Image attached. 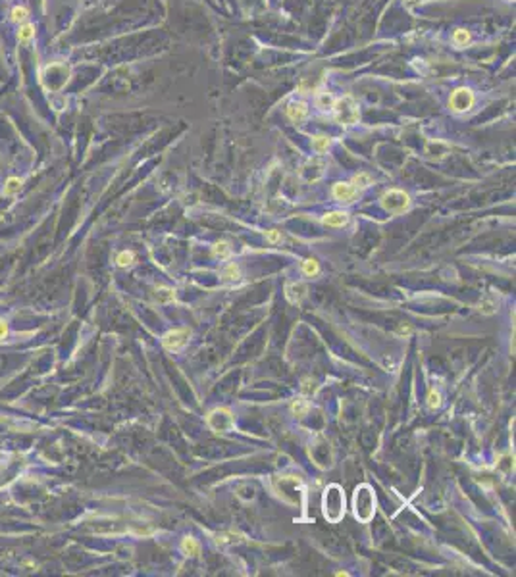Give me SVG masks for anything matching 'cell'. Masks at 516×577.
I'll use <instances>...</instances> for the list:
<instances>
[{
  "mask_svg": "<svg viewBox=\"0 0 516 577\" xmlns=\"http://www.w3.org/2000/svg\"><path fill=\"white\" fill-rule=\"evenodd\" d=\"M353 185L355 187H360V189H366V187H370L372 185V177L368 174H357L355 177H353Z\"/></svg>",
  "mask_w": 516,
  "mask_h": 577,
  "instance_id": "484cf974",
  "label": "cell"
},
{
  "mask_svg": "<svg viewBox=\"0 0 516 577\" xmlns=\"http://www.w3.org/2000/svg\"><path fill=\"white\" fill-rule=\"evenodd\" d=\"M22 189V179L19 177H10L4 185V195H16Z\"/></svg>",
  "mask_w": 516,
  "mask_h": 577,
  "instance_id": "cb8c5ba5",
  "label": "cell"
},
{
  "mask_svg": "<svg viewBox=\"0 0 516 577\" xmlns=\"http://www.w3.org/2000/svg\"><path fill=\"white\" fill-rule=\"evenodd\" d=\"M480 310H482L484 314H493V312L497 310V301H493V294H487L484 301H482Z\"/></svg>",
  "mask_w": 516,
  "mask_h": 577,
  "instance_id": "d4e9b609",
  "label": "cell"
},
{
  "mask_svg": "<svg viewBox=\"0 0 516 577\" xmlns=\"http://www.w3.org/2000/svg\"><path fill=\"white\" fill-rule=\"evenodd\" d=\"M222 277L225 281H239L241 279V269L237 264H228L222 271Z\"/></svg>",
  "mask_w": 516,
  "mask_h": 577,
  "instance_id": "2e32d148",
  "label": "cell"
},
{
  "mask_svg": "<svg viewBox=\"0 0 516 577\" xmlns=\"http://www.w3.org/2000/svg\"><path fill=\"white\" fill-rule=\"evenodd\" d=\"M332 195L337 202H343V204H350L355 202V198L358 197V189L353 185V183H335L334 189H332Z\"/></svg>",
  "mask_w": 516,
  "mask_h": 577,
  "instance_id": "9c48e42d",
  "label": "cell"
},
{
  "mask_svg": "<svg viewBox=\"0 0 516 577\" xmlns=\"http://www.w3.org/2000/svg\"><path fill=\"white\" fill-rule=\"evenodd\" d=\"M212 252H214L216 258H220V260H225V258H230L231 254V248L228 243H216L214 248H212Z\"/></svg>",
  "mask_w": 516,
  "mask_h": 577,
  "instance_id": "603a6c76",
  "label": "cell"
},
{
  "mask_svg": "<svg viewBox=\"0 0 516 577\" xmlns=\"http://www.w3.org/2000/svg\"><path fill=\"white\" fill-rule=\"evenodd\" d=\"M302 393H304V395H310V393H316L318 391V385H316V381H312V379H304L302 381Z\"/></svg>",
  "mask_w": 516,
  "mask_h": 577,
  "instance_id": "f1b7e54d",
  "label": "cell"
},
{
  "mask_svg": "<svg viewBox=\"0 0 516 577\" xmlns=\"http://www.w3.org/2000/svg\"><path fill=\"white\" fill-rule=\"evenodd\" d=\"M322 512L329 523H337L345 516V493L339 485H329L322 497Z\"/></svg>",
  "mask_w": 516,
  "mask_h": 577,
  "instance_id": "6da1fadb",
  "label": "cell"
},
{
  "mask_svg": "<svg viewBox=\"0 0 516 577\" xmlns=\"http://www.w3.org/2000/svg\"><path fill=\"white\" fill-rule=\"evenodd\" d=\"M156 301L162 302V304H168V302L175 301V291L170 289V287H162L156 291Z\"/></svg>",
  "mask_w": 516,
  "mask_h": 577,
  "instance_id": "ffe728a7",
  "label": "cell"
},
{
  "mask_svg": "<svg viewBox=\"0 0 516 577\" xmlns=\"http://www.w3.org/2000/svg\"><path fill=\"white\" fill-rule=\"evenodd\" d=\"M133 262H135V254L131 252V250H123V252H119L118 258H116V264H118L119 268H129Z\"/></svg>",
  "mask_w": 516,
  "mask_h": 577,
  "instance_id": "44dd1931",
  "label": "cell"
},
{
  "mask_svg": "<svg viewBox=\"0 0 516 577\" xmlns=\"http://www.w3.org/2000/svg\"><path fill=\"white\" fill-rule=\"evenodd\" d=\"M334 102H335V98L329 95V93H322V95L316 96V106L320 110H332V108H334Z\"/></svg>",
  "mask_w": 516,
  "mask_h": 577,
  "instance_id": "d6986e66",
  "label": "cell"
},
{
  "mask_svg": "<svg viewBox=\"0 0 516 577\" xmlns=\"http://www.w3.org/2000/svg\"><path fill=\"white\" fill-rule=\"evenodd\" d=\"M27 17H29V12H27V8H24V6H16V8L12 10V14H10V19L16 22V24H25Z\"/></svg>",
  "mask_w": 516,
  "mask_h": 577,
  "instance_id": "7402d4cb",
  "label": "cell"
},
{
  "mask_svg": "<svg viewBox=\"0 0 516 577\" xmlns=\"http://www.w3.org/2000/svg\"><path fill=\"white\" fill-rule=\"evenodd\" d=\"M474 102H476L474 93H472L468 87H459V89H455L451 98H449V108L453 112H457V114H461V112L470 110V108L474 106Z\"/></svg>",
  "mask_w": 516,
  "mask_h": 577,
  "instance_id": "52a82bcc",
  "label": "cell"
},
{
  "mask_svg": "<svg viewBox=\"0 0 516 577\" xmlns=\"http://www.w3.org/2000/svg\"><path fill=\"white\" fill-rule=\"evenodd\" d=\"M68 75H70V70L66 66H62V63H48L40 77H43V83L47 85V89L60 91L68 83Z\"/></svg>",
  "mask_w": 516,
  "mask_h": 577,
  "instance_id": "8992f818",
  "label": "cell"
},
{
  "mask_svg": "<svg viewBox=\"0 0 516 577\" xmlns=\"http://www.w3.org/2000/svg\"><path fill=\"white\" fill-rule=\"evenodd\" d=\"M189 337H191V333H189V329H185V327L172 329V331H168L166 335L162 337V345H164V348L170 350V352H177V350H181V348L187 345Z\"/></svg>",
  "mask_w": 516,
  "mask_h": 577,
  "instance_id": "ba28073f",
  "label": "cell"
},
{
  "mask_svg": "<svg viewBox=\"0 0 516 577\" xmlns=\"http://www.w3.org/2000/svg\"><path fill=\"white\" fill-rule=\"evenodd\" d=\"M329 146H332V137H327V135H316V137H312V151L316 152V154L327 152Z\"/></svg>",
  "mask_w": 516,
  "mask_h": 577,
  "instance_id": "4fadbf2b",
  "label": "cell"
},
{
  "mask_svg": "<svg viewBox=\"0 0 516 577\" xmlns=\"http://www.w3.org/2000/svg\"><path fill=\"white\" fill-rule=\"evenodd\" d=\"M302 273L306 277H316L320 273V264H318L314 258H308V260L302 262Z\"/></svg>",
  "mask_w": 516,
  "mask_h": 577,
  "instance_id": "ac0fdd59",
  "label": "cell"
},
{
  "mask_svg": "<svg viewBox=\"0 0 516 577\" xmlns=\"http://www.w3.org/2000/svg\"><path fill=\"white\" fill-rule=\"evenodd\" d=\"M381 206H383L385 212L399 216V213H403L405 210H408L410 197L401 189H389L387 193H383V197H381Z\"/></svg>",
  "mask_w": 516,
  "mask_h": 577,
  "instance_id": "277c9868",
  "label": "cell"
},
{
  "mask_svg": "<svg viewBox=\"0 0 516 577\" xmlns=\"http://www.w3.org/2000/svg\"><path fill=\"white\" fill-rule=\"evenodd\" d=\"M439 406H441V395H439V391L431 389L428 395V408L429 410H437Z\"/></svg>",
  "mask_w": 516,
  "mask_h": 577,
  "instance_id": "83f0119b",
  "label": "cell"
},
{
  "mask_svg": "<svg viewBox=\"0 0 516 577\" xmlns=\"http://www.w3.org/2000/svg\"><path fill=\"white\" fill-rule=\"evenodd\" d=\"M35 33H37V29H35V25L33 24H22L19 25V31H17V39H19V42H29V40L35 37Z\"/></svg>",
  "mask_w": 516,
  "mask_h": 577,
  "instance_id": "9a60e30c",
  "label": "cell"
},
{
  "mask_svg": "<svg viewBox=\"0 0 516 577\" xmlns=\"http://www.w3.org/2000/svg\"><path fill=\"white\" fill-rule=\"evenodd\" d=\"M6 335H8V324L4 319H0V340L6 339Z\"/></svg>",
  "mask_w": 516,
  "mask_h": 577,
  "instance_id": "1f68e13d",
  "label": "cell"
},
{
  "mask_svg": "<svg viewBox=\"0 0 516 577\" xmlns=\"http://www.w3.org/2000/svg\"><path fill=\"white\" fill-rule=\"evenodd\" d=\"M332 110H334V114H335V119H337L341 125H355L358 119H360L358 104L355 102L353 96H343L339 100H335Z\"/></svg>",
  "mask_w": 516,
  "mask_h": 577,
  "instance_id": "3957f363",
  "label": "cell"
},
{
  "mask_svg": "<svg viewBox=\"0 0 516 577\" xmlns=\"http://www.w3.org/2000/svg\"><path fill=\"white\" fill-rule=\"evenodd\" d=\"M353 508H355V518L360 523H368L376 514V495L370 485H360L355 490L353 497Z\"/></svg>",
  "mask_w": 516,
  "mask_h": 577,
  "instance_id": "7a4b0ae2",
  "label": "cell"
},
{
  "mask_svg": "<svg viewBox=\"0 0 516 577\" xmlns=\"http://www.w3.org/2000/svg\"><path fill=\"white\" fill-rule=\"evenodd\" d=\"M308 116V104L299 100V102H291L287 106V118L295 121V123H301L302 119H306Z\"/></svg>",
  "mask_w": 516,
  "mask_h": 577,
  "instance_id": "30bf717a",
  "label": "cell"
},
{
  "mask_svg": "<svg viewBox=\"0 0 516 577\" xmlns=\"http://www.w3.org/2000/svg\"><path fill=\"white\" fill-rule=\"evenodd\" d=\"M243 535H237V533H228V535H218V543H235V541H241Z\"/></svg>",
  "mask_w": 516,
  "mask_h": 577,
  "instance_id": "f546056e",
  "label": "cell"
},
{
  "mask_svg": "<svg viewBox=\"0 0 516 577\" xmlns=\"http://www.w3.org/2000/svg\"><path fill=\"white\" fill-rule=\"evenodd\" d=\"M207 423L214 433H230L235 429V416L228 408H214L208 414Z\"/></svg>",
  "mask_w": 516,
  "mask_h": 577,
  "instance_id": "5b68a950",
  "label": "cell"
},
{
  "mask_svg": "<svg viewBox=\"0 0 516 577\" xmlns=\"http://www.w3.org/2000/svg\"><path fill=\"white\" fill-rule=\"evenodd\" d=\"M279 239H281V235H279V231H276V229H272L266 233V241H268V243H278Z\"/></svg>",
  "mask_w": 516,
  "mask_h": 577,
  "instance_id": "4dcf8cb0",
  "label": "cell"
},
{
  "mask_svg": "<svg viewBox=\"0 0 516 577\" xmlns=\"http://www.w3.org/2000/svg\"><path fill=\"white\" fill-rule=\"evenodd\" d=\"M322 223L327 227H343L349 223V213L345 212H329L322 218Z\"/></svg>",
  "mask_w": 516,
  "mask_h": 577,
  "instance_id": "7c38bea8",
  "label": "cell"
},
{
  "mask_svg": "<svg viewBox=\"0 0 516 577\" xmlns=\"http://www.w3.org/2000/svg\"><path fill=\"white\" fill-rule=\"evenodd\" d=\"M181 548H183V552L189 554V556H199V552H200V545H199V541H197L195 537H185V539H183Z\"/></svg>",
  "mask_w": 516,
  "mask_h": 577,
  "instance_id": "5bb4252c",
  "label": "cell"
},
{
  "mask_svg": "<svg viewBox=\"0 0 516 577\" xmlns=\"http://www.w3.org/2000/svg\"><path fill=\"white\" fill-rule=\"evenodd\" d=\"M453 40H455V45H459V47H466L470 40V33L466 31V29H457V31L453 33Z\"/></svg>",
  "mask_w": 516,
  "mask_h": 577,
  "instance_id": "4316f807",
  "label": "cell"
},
{
  "mask_svg": "<svg viewBox=\"0 0 516 577\" xmlns=\"http://www.w3.org/2000/svg\"><path fill=\"white\" fill-rule=\"evenodd\" d=\"M306 291H308V289H306V285L301 283V281H299V283H297V281H295V283H289L285 287L287 301L291 302V304H299V302L306 296Z\"/></svg>",
  "mask_w": 516,
  "mask_h": 577,
  "instance_id": "8fae6325",
  "label": "cell"
},
{
  "mask_svg": "<svg viewBox=\"0 0 516 577\" xmlns=\"http://www.w3.org/2000/svg\"><path fill=\"white\" fill-rule=\"evenodd\" d=\"M291 412H293L297 418H304L306 412H308V400L306 398H297L293 404H291Z\"/></svg>",
  "mask_w": 516,
  "mask_h": 577,
  "instance_id": "e0dca14e",
  "label": "cell"
},
{
  "mask_svg": "<svg viewBox=\"0 0 516 577\" xmlns=\"http://www.w3.org/2000/svg\"><path fill=\"white\" fill-rule=\"evenodd\" d=\"M397 333L399 335H408V333H410V327H399Z\"/></svg>",
  "mask_w": 516,
  "mask_h": 577,
  "instance_id": "d6a6232c",
  "label": "cell"
}]
</instances>
